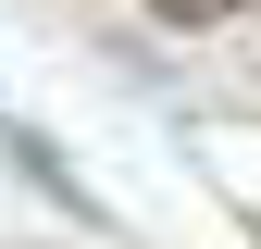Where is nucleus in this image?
I'll list each match as a JSON object with an SVG mask.
<instances>
[{
	"instance_id": "obj_1",
	"label": "nucleus",
	"mask_w": 261,
	"mask_h": 249,
	"mask_svg": "<svg viewBox=\"0 0 261 249\" xmlns=\"http://www.w3.org/2000/svg\"><path fill=\"white\" fill-rule=\"evenodd\" d=\"M149 13H162V25H212L224 0H149Z\"/></svg>"
}]
</instances>
